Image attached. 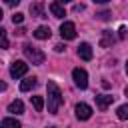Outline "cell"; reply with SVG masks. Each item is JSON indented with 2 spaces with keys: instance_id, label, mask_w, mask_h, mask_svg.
<instances>
[{
  "instance_id": "6da1fadb",
  "label": "cell",
  "mask_w": 128,
  "mask_h": 128,
  "mask_svg": "<svg viewBox=\"0 0 128 128\" xmlns=\"http://www.w3.org/2000/svg\"><path fill=\"white\" fill-rule=\"evenodd\" d=\"M46 90H48V112L50 114H58V110H60V106L64 102L62 92H60V88H58L56 82H48Z\"/></svg>"
},
{
  "instance_id": "7a4b0ae2",
  "label": "cell",
  "mask_w": 128,
  "mask_h": 128,
  "mask_svg": "<svg viewBox=\"0 0 128 128\" xmlns=\"http://www.w3.org/2000/svg\"><path fill=\"white\" fill-rule=\"evenodd\" d=\"M22 50H24V56H26V58H28L32 64H36V66L44 64L46 54H44L40 48H36V46H32V44H24V46H22Z\"/></svg>"
},
{
  "instance_id": "3957f363",
  "label": "cell",
  "mask_w": 128,
  "mask_h": 128,
  "mask_svg": "<svg viewBox=\"0 0 128 128\" xmlns=\"http://www.w3.org/2000/svg\"><path fill=\"white\" fill-rule=\"evenodd\" d=\"M72 78H74V84H76L80 90L88 88V74H86L84 68H74V70H72Z\"/></svg>"
},
{
  "instance_id": "277c9868",
  "label": "cell",
  "mask_w": 128,
  "mask_h": 128,
  "mask_svg": "<svg viewBox=\"0 0 128 128\" xmlns=\"http://www.w3.org/2000/svg\"><path fill=\"white\" fill-rule=\"evenodd\" d=\"M26 72H28V64H26V62L14 60V62L10 64V76H12V78H22Z\"/></svg>"
},
{
  "instance_id": "5b68a950",
  "label": "cell",
  "mask_w": 128,
  "mask_h": 128,
  "mask_svg": "<svg viewBox=\"0 0 128 128\" xmlns=\"http://www.w3.org/2000/svg\"><path fill=\"white\" fill-rule=\"evenodd\" d=\"M60 36H62L64 40H74V38H76V26H74L72 22H62V26H60Z\"/></svg>"
},
{
  "instance_id": "8992f818",
  "label": "cell",
  "mask_w": 128,
  "mask_h": 128,
  "mask_svg": "<svg viewBox=\"0 0 128 128\" xmlns=\"http://www.w3.org/2000/svg\"><path fill=\"white\" fill-rule=\"evenodd\" d=\"M74 112H76V118H78V120H88V118L92 116V108H90L88 104H84V102L76 104Z\"/></svg>"
},
{
  "instance_id": "52a82bcc",
  "label": "cell",
  "mask_w": 128,
  "mask_h": 128,
  "mask_svg": "<svg viewBox=\"0 0 128 128\" xmlns=\"http://www.w3.org/2000/svg\"><path fill=\"white\" fill-rule=\"evenodd\" d=\"M96 98V106L100 108V110H106L112 102H114V96L112 94H100V96H94Z\"/></svg>"
},
{
  "instance_id": "ba28073f",
  "label": "cell",
  "mask_w": 128,
  "mask_h": 128,
  "mask_svg": "<svg viewBox=\"0 0 128 128\" xmlns=\"http://www.w3.org/2000/svg\"><path fill=\"white\" fill-rule=\"evenodd\" d=\"M78 56H80L82 60H92V48H90V44L82 42V44L78 46Z\"/></svg>"
},
{
  "instance_id": "9c48e42d",
  "label": "cell",
  "mask_w": 128,
  "mask_h": 128,
  "mask_svg": "<svg viewBox=\"0 0 128 128\" xmlns=\"http://www.w3.org/2000/svg\"><path fill=\"white\" fill-rule=\"evenodd\" d=\"M36 84H38V78H34V76H28V78H24V80L20 82V90H22V92H28V90L36 88Z\"/></svg>"
},
{
  "instance_id": "30bf717a",
  "label": "cell",
  "mask_w": 128,
  "mask_h": 128,
  "mask_svg": "<svg viewBox=\"0 0 128 128\" xmlns=\"http://www.w3.org/2000/svg\"><path fill=\"white\" fill-rule=\"evenodd\" d=\"M114 44V34H112V30H104L102 32V38H100V46L102 48H108V46H112Z\"/></svg>"
},
{
  "instance_id": "8fae6325",
  "label": "cell",
  "mask_w": 128,
  "mask_h": 128,
  "mask_svg": "<svg viewBox=\"0 0 128 128\" xmlns=\"http://www.w3.org/2000/svg\"><path fill=\"white\" fill-rule=\"evenodd\" d=\"M8 112L14 114V116L22 114V112H24V104H22V100H12V102L8 104Z\"/></svg>"
},
{
  "instance_id": "7c38bea8",
  "label": "cell",
  "mask_w": 128,
  "mask_h": 128,
  "mask_svg": "<svg viewBox=\"0 0 128 128\" xmlns=\"http://www.w3.org/2000/svg\"><path fill=\"white\" fill-rule=\"evenodd\" d=\"M50 28L48 26H38L36 30H34V38H38V40H48L50 38Z\"/></svg>"
},
{
  "instance_id": "4fadbf2b",
  "label": "cell",
  "mask_w": 128,
  "mask_h": 128,
  "mask_svg": "<svg viewBox=\"0 0 128 128\" xmlns=\"http://www.w3.org/2000/svg\"><path fill=\"white\" fill-rule=\"evenodd\" d=\"M50 12H52V16H54V18H64V16H66L64 6H62V4H58V2H52V4H50Z\"/></svg>"
},
{
  "instance_id": "5bb4252c",
  "label": "cell",
  "mask_w": 128,
  "mask_h": 128,
  "mask_svg": "<svg viewBox=\"0 0 128 128\" xmlns=\"http://www.w3.org/2000/svg\"><path fill=\"white\" fill-rule=\"evenodd\" d=\"M0 128H22V124L16 120V118H4L0 122Z\"/></svg>"
},
{
  "instance_id": "9a60e30c",
  "label": "cell",
  "mask_w": 128,
  "mask_h": 128,
  "mask_svg": "<svg viewBox=\"0 0 128 128\" xmlns=\"http://www.w3.org/2000/svg\"><path fill=\"white\" fill-rule=\"evenodd\" d=\"M30 12H32V16H38V18H44V8H42V4H40V2H36V4H32V6H30Z\"/></svg>"
},
{
  "instance_id": "2e32d148",
  "label": "cell",
  "mask_w": 128,
  "mask_h": 128,
  "mask_svg": "<svg viewBox=\"0 0 128 128\" xmlns=\"http://www.w3.org/2000/svg\"><path fill=\"white\" fill-rule=\"evenodd\" d=\"M32 106L36 108V112H42V108H44V98H42V96H32Z\"/></svg>"
},
{
  "instance_id": "e0dca14e",
  "label": "cell",
  "mask_w": 128,
  "mask_h": 128,
  "mask_svg": "<svg viewBox=\"0 0 128 128\" xmlns=\"http://www.w3.org/2000/svg\"><path fill=\"white\" fill-rule=\"evenodd\" d=\"M116 116H118L120 120H128V104H122V106H118V110H116Z\"/></svg>"
},
{
  "instance_id": "ac0fdd59",
  "label": "cell",
  "mask_w": 128,
  "mask_h": 128,
  "mask_svg": "<svg viewBox=\"0 0 128 128\" xmlns=\"http://www.w3.org/2000/svg\"><path fill=\"white\" fill-rule=\"evenodd\" d=\"M0 48H8V36L4 28H0Z\"/></svg>"
},
{
  "instance_id": "d6986e66",
  "label": "cell",
  "mask_w": 128,
  "mask_h": 128,
  "mask_svg": "<svg viewBox=\"0 0 128 128\" xmlns=\"http://www.w3.org/2000/svg\"><path fill=\"white\" fill-rule=\"evenodd\" d=\"M22 20H24V14H20V12L12 16V22H14V24H22Z\"/></svg>"
},
{
  "instance_id": "ffe728a7",
  "label": "cell",
  "mask_w": 128,
  "mask_h": 128,
  "mask_svg": "<svg viewBox=\"0 0 128 128\" xmlns=\"http://www.w3.org/2000/svg\"><path fill=\"white\" fill-rule=\"evenodd\" d=\"M96 16H98L100 20H108V18H110L112 14H110V12H100V14H96Z\"/></svg>"
},
{
  "instance_id": "44dd1931",
  "label": "cell",
  "mask_w": 128,
  "mask_h": 128,
  "mask_svg": "<svg viewBox=\"0 0 128 128\" xmlns=\"http://www.w3.org/2000/svg\"><path fill=\"white\" fill-rule=\"evenodd\" d=\"M118 32H120V34H118V36H120V38H122V40H124V38H126V36H128V30H126V28H124V26H122V28H120V30H118Z\"/></svg>"
},
{
  "instance_id": "7402d4cb",
  "label": "cell",
  "mask_w": 128,
  "mask_h": 128,
  "mask_svg": "<svg viewBox=\"0 0 128 128\" xmlns=\"http://www.w3.org/2000/svg\"><path fill=\"white\" fill-rule=\"evenodd\" d=\"M8 6H16V4H20V0H4Z\"/></svg>"
},
{
  "instance_id": "603a6c76",
  "label": "cell",
  "mask_w": 128,
  "mask_h": 128,
  "mask_svg": "<svg viewBox=\"0 0 128 128\" xmlns=\"http://www.w3.org/2000/svg\"><path fill=\"white\" fill-rule=\"evenodd\" d=\"M54 50H56V52H64V46H62V44H56Z\"/></svg>"
},
{
  "instance_id": "cb8c5ba5",
  "label": "cell",
  "mask_w": 128,
  "mask_h": 128,
  "mask_svg": "<svg viewBox=\"0 0 128 128\" xmlns=\"http://www.w3.org/2000/svg\"><path fill=\"white\" fill-rule=\"evenodd\" d=\"M16 34H18V36H24V34H26V30H24V28H18V30H16Z\"/></svg>"
},
{
  "instance_id": "d4e9b609",
  "label": "cell",
  "mask_w": 128,
  "mask_h": 128,
  "mask_svg": "<svg viewBox=\"0 0 128 128\" xmlns=\"http://www.w3.org/2000/svg\"><path fill=\"white\" fill-rule=\"evenodd\" d=\"M6 90V82H0V92H4Z\"/></svg>"
},
{
  "instance_id": "484cf974",
  "label": "cell",
  "mask_w": 128,
  "mask_h": 128,
  "mask_svg": "<svg viewBox=\"0 0 128 128\" xmlns=\"http://www.w3.org/2000/svg\"><path fill=\"white\" fill-rule=\"evenodd\" d=\"M66 2H72V0H58V4H66Z\"/></svg>"
},
{
  "instance_id": "4316f807",
  "label": "cell",
  "mask_w": 128,
  "mask_h": 128,
  "mask_svg": "<svg viewBox=\"0 0 128 128\" xmlns=\"http://www.w3.org/2000/svg\"><path fill=\"white\" fill-rule=\"evenodd\" d=\"M94 2H98V4H106L108 0H94Z\"/></svg>"
},
{
  "instance_id": "83f0119b",
  "label": "cell",
  "mask_w": 128,
  "mask_h": 128,
  "mask_svg": "<svg viewBox=\"0 0 128 128\" xmlns=\"http://www.w3.org/2000/svg\"><path fill=\"white\" fill-rule=\"evenodd\" d=\"M124 94H126V96H128V88H126V90H124Z\"/></svg>"
},
{
  "instance_id": "f1b7e54d",
  "label": "cell",
  "mask_w": 128,
  "mask_h": 128,
  "mask_svg": "<svg viewBox=\"0 0 128 128\" xmlns=\"http://www.w3.org/2000/svg\"><path fill=\"white\" fill-rule=\"evenodd\" d=\"M2 16H4V14H2V10H0V20H2Z\"/></svg>"
},
{
  "instance_id": "f546056e",
  "label": "cell",
  "mask_w": 128,
  "mask_h": 128,
  "mask_svg": "<svg viewBox=\"0 0 128 128\" xmlns=\"http://www.w3.org/2000/svg\"><path fill=\"white\" fill-rule=\"evenodd\" d=\"M126 74H128V62H126Z\"/></svg>"
},
{
  "instance_id": "4dcf8cb0",
  "label": "cell",
  "mask_w": 128,
  "mask_h": 128,
  "mask_svg": "<svg viewBox=\"0 0 128 128\" xmlns=\"http://www.w3.org/2000/svg\"><path fill=\"white\" fill-rule=\"evenodd\" d=\"M50 128H54V126H50Z\"/></svg>"
}]
</instances>
